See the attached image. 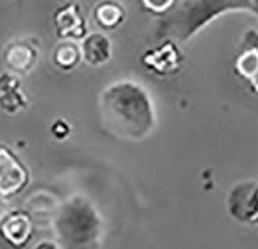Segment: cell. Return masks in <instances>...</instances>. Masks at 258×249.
Segmentation results:
<instances>
[{"instance_id":"cell-12","label":"cell","mask_w":258,"mask_h":249,"mask_svg":"<svg viewBox=\"0 0 258 249\" xmlns=\"http://www.w3.org/2000/svg\"><path fill=\"white\" fill-rule=\"evenodd\" d=\"M33 249H59V247L56 246V243H51V241H41V243L36 244Z\"/></svg>"},{"instance_id":"cell-9","label":"cell","mask_w":258,"mask_h":249,"mask_svg":"<svg viewBox=\"0 0 258 249\" xmlns=\"http://www.w3.org/2000/svg\"><path fill=\"white\" fill-rule=\"evenodd\" d=\"M97 17L101 24H104V27H115V24H118L121 19V10L114 4H104L98 8Z\"/></svg>"},{"instance_id":"cell-10","label":"cell","mask_w":258,"mask_h":249,"mask_svg":"<svg viewBox=\"0 0 258 249\" xmlns=\"http://www.w3.org/2000/svg\"><path fill=\"white\" fill-rule=\"evenodd\" d=\"M69 132H70V128H69V125L66 123V122H62V120H58L56 123H54L53 126H51V134L56 139H66L67 136H69Z\"/></svg>"},{"instance_id":"cell-3","label":"cell","mask_w":258,"mask_h":249,"mask_svg":"<svg viewBox=\"0 0 258 249\" xmlns=\"http://www.w3.org/2000/svg\"><path fill=\"white\" fill-rule=\"evenodd\" d=\"M227 209L232 218L246 224H258V182L243 181L230 190Z\"/></svg>"},{"instance_id":"cell-8","label":"cell","mask_w":258,"mask_h":249,"mask_svg":"<svg viewBox=\"0 0 258 249\" xmlns=\"http://www.w3.org/2000/svg\"><path fill=\"white\" fill-rule=\"evenodd\" d=\"M78 60H80L78 48L73 47L72 44L61 45L56 50V55H54V61L62 69H72L73 66L78 64Z\"/></svg>"},{"instance_id":"cell-4","label":"cell","mask_w":258,"mask_h":249,"mask_svg":"<svg viewBox=\"0 0 258 249\" xmlns=\"http://www.w3.org/2000/svg\"><path fill=\"white\" fill-rule=\"evenodd\" d=\"M28 184V171L13 151L0 145V196L10 198L22 191Z\"/></svg>"},{"instance_id":"cell-2","label":"cell","mask_w":258,"mask_h":249,"mask_svg":"<svg viewBox=\"0 0 258 249\" xmlns=\"http://www.w3.org/2000/svg\"><path fill=\"white\" fill-rule=\"evenodd\" d=\"M53 234L59 249H98L104 234L103 217L89 200L72 196L54 215Z\"/></svg>"},{"instance_id":"cell-6","label":"cell","mask_w":258,"mask_h":249,"mask_svg":"<svg viewBox=\"0 0 258 249\" xmlns=\"http://www.w3.org/2000/svg\"><path fill=\"white\" fill-rule=\"evenodd\" d=\"M84 60L92 66H101L110 58V42L103 34H90L83 44Z\"/></svg>"},{"instance_id":"cell-7","label":"cell","mask_w":258,"mask_h":249,"mask_svg":"<svg viewBox=\"0 0 258 249\" xmlns=\"http://www.w3.org/2000/svg\"><path fill=\"white\" fill-rule=\"evenodd\" d=\"M33 61H34V52L24 44L11 45L7 52V63L14 70L25 72L33 66Z\"/></svg>"},{"instance_id":"cell-1","label":"cell","mask_w":258,"mask_h":249,"mask_svg":"<svg viewBox=\"0 0 258 249\" xmlns=\"http://www.w3.org/2000/svg\"><path fill=\"white\" fill-rule=\"evenodd\" d=\"M98 111L103 129L118 140L143 142L156 126L150 95L133 81L107 86L100 95Z\"/></svg>"},{"instance_id":"cell-11","label":"cell","mask_w":258,"mask_h":249,"mask_svg":"<svg viewBox=\"0 0 258 249\" xmlns=\"http://www.w3.org/2000/svg\"><path fill=\"white\" fill-rule=\"evenodd\" d=\"M8 214H10V206H8V203L5 201V198L0 196V221H2Z\"/></svg>"},{"instance_id":"cell-5","label":"cell","mask_w":258,"mask_h":249,"mask_svg":"<svg viewBox=\"0 0 258 249\" xmlns=\"http://www.w3.org/2000/svg\"><path fill=\"white\" fill-rule=\"evenodd\" d=\"M0 232L10 244L14 247H22L28 243L33 234V224L31 220L22 212L8 214L0 221Z\"/></svg>"}]
</instances>
